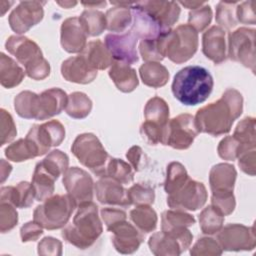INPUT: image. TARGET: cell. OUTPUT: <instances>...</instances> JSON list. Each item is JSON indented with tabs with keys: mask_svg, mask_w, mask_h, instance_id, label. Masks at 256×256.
<instances>
[{
	"mask_svg": "<svg viewBox=\"0 0 256 256\" xmlns=\"http://www.w3.org/2000/svg\"><path fill=\"white\" fill-rule=\"evenodd\" d=\"M198 134L194 116L187 113L180 114L169 120L164 145L177 150H185L192 145Z\"/></svg>",
	"mask_w": 256,
	"mask_h": 256,
	"instance_id": "cell-11",
	"label": "cell"
},
{
	"mask_svg": "<svg viewBox=\"0 0 256 256\" xmlns=\"http://www.w3.org/2000/svg\"><path fill=\"white\" fill-rule=\"evenodd\" d=\"M114 7L107 10L106 29L111 32H124L132 24L131 6L133 2H110Z\"/></svg>",
	"mask_w": 256,
	"mask_h": 256,
	"instance_id": "cell-27",
	"label": "cell"
},
{
	"mask_svg": "<svg viewBox=\"0 0 256 256\" xmlns=\"http://www.w3.org/2000/svg\"><path fill=\"white\" fill-rule=\"evenodd\" d=\"M57 4L66 8V9H69V8H72L74 6L77 5V2L76 1H57Z\"/></svg>",
	"mask_w": 256,
	"mask_h": 256,
	"instance_id": "cell-61",
	"label": "cell"
},
{
	"mask_svg": "<svg viewBox=\"0 0 256 256\" xmlns=\"http://www.w3.org/2000/svg\"><path fill=\"white\" fill-rule=\"evenodd\" d=\"M35 192L31 183L22 181L16 186H4L0 189V202H7L16 208H28L33 204Z\"/></svg>",
	"mask_w": 256,
	"mask_h": 256,
	"instance_id": "cell-26",
	"label": "cell"
},
{
	"mask_svg": "<svg viewBox=\"0 0 256 256\" xmlns=\"http://www.w3.org/2000/svg\"><path fill=\"white\" fill-rule=\"evenodd\" d=\"M82 5H84L85 7L91 8V7H103L106 5L105 1H101V2H82Z\"/></svg>",
	"mask_w": 256,
	"mask_h": 256,
	"instance_id": "cell-60",
	"label": "cell"
},
{
	"mask_svg": "<svg viewBox=\"0 0 256 256\" xmlns=\"http://www.w3.org/2000/svg\"><path fill=\"white\" fill-rule=\"evenodd\" d=\"M137 3L145 11H147L165 31L171 30V27L179 19L181 9L178 2L152 0Z\"/></svg>",
	"mask_w": 256,
	"mask_h": 256,
	"instance_id": "cell-23",
	"label": "cell"
},
{
	"mask_svg": "<svg viewBox=\"0 0 256 256\" xmlns=\"http://www.w3.org/2000/svg\"><path fill=\"white\" fill-rule=\"evenodd\" d=\"M97 70L91 68L81 54L70 57L61 64V75L69 82L88 84L97 77Z\"/></svg>",
	"mask_w": 256,
	"mask_h": 256,
	"instance_id": "cell-25",
	"label": "cell"
},
{
	"mask_svg": "<svg viewBox=\"0 0 256 256\" xmlns=\"http://www.w3.org/2000/svg\"><path fill=\"white\" fill-rule=\"evenodd\" d=\"M237 1H220L216 7V22L223 30H231L237 24L236 6Z\"/></svg>",
	"mask_w": 256,
	"mask_h": 256,
	"instance_id": "cell-43",
	"label": "cell"
},
{
	"mask_svg": "<svg viewBox=\"0 0 256 256\" xmlns=\"http://www.w3.org/2000/svg\"><path fill=\"white\" fill-rule=\"evenodd\" d=\"M212 15L211 7L207 4H204L201 7L189 12L188 25L193 27L197 33L202 32L211 23Z\"/></svg>",
	"mask_w": 256,
	"mask_h": 256,
	"instance_id": "cell-47",
	"label": "cell"
},
{
	"mask_svg": "<svg viewBox=\"0 0 256 256\" xmlns=\"http://www.w3.org/2000/svg\"><path fill=\"white\" fill-rule=\"evenodd\" d=\"M28 138L37 148L39 156L49 152L51 147L59 146L65 138V128L58 120L34 124L28 131Z\"/></svg>",
	"mask_w": 256,
	"mask_h": 256,
	"instance_id": "cell-14",
	"label": "cell"
},
{
	"mask_svg": "<svg viewBox=\"0 0 256 256\" xmlns=\"http://www.w3.org/2000/svg\"><path fill=\"white\" fill-rule=\"evenodd\" d=\"M238 164L241 170L250 175H255V169H256V151L255 149L245 151L238 157Z\"/></svg>",
	"mask_w": 256,
	"mask_h": 256,
	"instance_id": "cell-57",
	"label": "cell"
},
{
	"mask_svg": "<svg viewBox=\"0 0 256 256\" xmlns=\"http://www.w3.org/2000/svg\"><path fill=\"white\" fill-rule=\"evenodd\" d=\"M101 177H110L121 184H129L134 179V170L122 159L110 157Z\"/></svg>",
	"mask_w": 256,
	"mask_h": 256,
	"instance_id": "cell-36",
	"label": "cell"
},
{
	"mask_svg": "<svg viewBox=\"0 0 256 256\" xmlns=\"http://www.w3.org/2000/svg\"><path fill=\"white\" fill-rule=\"evenodd\" d=\"M79 20L87 36H91V37L99 36L106 29L105 14L93 8L84 10L80 15Z\"/></svg>",
	"mask_w": 256,
	"mask_h": 256,
	"instance_id": "cell-38",
	"label": "cell"
},
{
	"mask_svg": "<svg viewBox=\"0 0 256 256\" xmlns=\"http://www.w3.org/2000/svg\"><path fill=\"white\" fill-rule=\"evenodd\" d=\"M126 158L128 159L133 170L136 172L140 171L147 163V156L139 146H132L127 151Z\"/></svg>",
	"mask_w": 256,
	"mask_h": 256,
	"instance_id": "cell-56",
	"label": "cell"
},
{
	"mask_svg": "<svg viewBox=\"0 0 256 256\" xmlns=\"http://www.w3.org/2000/svg\"><path fill=\"white\" fill-rule=\"evenodd\" d=\"M255 29L241 27L229 34L228 57L255 72Z\"/></svg>",
	"mask_w": 256,
	"mask_h": 256,
	"instance_id": "cell-10",
	"label": "cell"
},
{
	"mask_svg": "<svg viewBox=\"0 0 256 256\" xmlns=\"http://www.w3.org/2000/svg\"><path fill=\"white\" fill-rule=\"evenodd\" d=\"M201 231L206 235L216 234L224 223V216L212 205L204 208L198 216Z\"/></svg>",
	"mask_w": 256,
	"mask_h": 256,
	"instance_id": "cell-40",
	"label": "cell"
},
{
	"mask_svg": "<svg viewBox=\"0 0 256 256\" xmlns=\"http://www.w3.org/2000/svg\"><path fill=\"white\" fill-rule=\"evenodd\" d=\"M254 1H244L238 3L236 6V18L237 21L243 24L255 25V11Z\"/></svg>",
	"mask_w": 256,
	"mask_h": 256,
	"instance_id": "cell-52",
	"label": "cell"
},
{
	"mask_svg": "<svg viewBox=\"0 0 256 256\" xmlns=\"http://www.w3.org/2000/svg\"><path fill=\"white\" fill-rule=\"evenodd\" d=\"M108 231L112 233L111 239L114 248L121 254H132L137 251L145 236L143 232L126 219L113 225Z\"/></svg>",
	"mask_w": 256,
	"mask_h": 256,
	"instance_id": "cell-18",
	"label": "cell"
},
{
	"mask_svg": "<svg viewBox=\"0 0 256 256\" xmlns=\"http://www.w3.org/2000/svg\"><path fill=\"white\" fill-rule=\"evenodd\" d=\"M0 127H1V141L0 145L3 146L11 142L17 135L16 125L13 117L5 109L0 110Z\"/></svg>",
	"mask_w": 256,
	"mask_h": 256,
	"instance_id": "cell-50",
	"label": "cell"
},
{
	"mask_svg": "<svg viewBox=\"0 0 256 256\" xmlns=\"http://www.w3.org/2000/svg\"><path fill=\"white\" fill-rule=\"evenodd\" d=\"M71 151L83 166L89 168L98 177L103 175L105 166L111 157L93 133L78 135L71 146Z\"/></svg>",
	"mask_w": 256,
	"mask_h": 256,
	"instance_id": "cell-8",
	"label": "cell"
},
{
	"mask_svg": "<svg viewBox=\"0 0 256 256\" xmlns=\"http://www.w3.org/2000/svg\"><path fill=\"white\" fill-rule=\"evenodd\" d=\"M142 82L152 88H160L169 80V71L160 62H145L139 68Z\"/></svg>",
	"mask_w": 256,
	"mask_h": 256,
	"instance_id": "cell-31",
	"label": "cell"
},
{
	"mask_svg": "<svg viewBox=\"0 0 256 256\" xmlns=\"http://www.w3.org/2000/svg\"><path fill=\"white\" fill-rule=\"evenodd\" d=\"M222 248L218 241L211 237L199 238L190 250L192 256H218L222 254Z\"/></svg>",
	"mask_w": 256,
	"mask_h": 256,
	"instance_id": "cell-48",
	"label": "cell"
},
{
	"mask_svg": "<svg viewBox=\"0 0 256 256\" xmlns=\"http://www.w3.org/2000/svg\"><path fill=\"white\" fill-rule=\"evenodd\" d=\"M243 97L234 89L228 88L221 98L200 108L195 117V125L200 132L220 136L230 132L234 121L242 114Z\"/></svg>",
	"mask_w": 256,
	"mask_h": 256,
	"instance_id": "cell-1",
	"label": "cell"
},
{
	"mask_svg": "<svg viewBox=\"0 0 256 256\" xmlns=\"http://www.w3.org/2000/svg\"><path fill=\"white\" fill-rule=\"evenodd\" d=\"M25 71L11 57L3 52L0 54V83L4 88L11 89L24 79Z\"/></svg>",
	"mask_w": 256,
	"mask_h": 256,
	"instance_id": "cell-30",
	"label": "cell"
},
{
	"mask_svg": "<svg viewBox=\"0 0 256 256\" xmlns=\"http://www.w3.org/2000/svg\"><path fill=\"white\" fill-rule=\"evenodd\" d=\"M67 99L68 95L60 88H50L40 94L26 90L14 98V109L22 118L47 120L65 109Z\"/></svg>",
	"mask_w": 256,
	"mask_h": 256,
	"instance_id": "cell-2",
	"label": "cell"
},
{
	"mask_svg": "<svg viewBox=\"0 0 256 256\" xmlns=\"http://www.w3.org/2000/svg\"><path fill=\"white\" fill-rule=\"evenodd\" d=\"M18 223L16 207L7 202H0V231L6 233L11 231Z\"/></svg>",
	"mask_w": 256,
	"mask_h": 256,
	"instance_id": "cell-49",
	"label": "cell"
},
{
	"mask_svg": "<svg viewBox=\"0 0 256 256\" xmlns=\"http://www.w3.org/2000/svg\"><path fill=\"white\" fill-rule=\"evenodd\" d=\"M128 196L131 205H151L155 200L154 189L142 183H136L128 189Z\"/></svg>",
	"mask_w": 256,
	"mask_h": 256,
	"instance_id": "cell-46",
	"label": "cell"
},
{
	"mask_svg": "<svg viewBox=\"0 0 256 256\" xmlns=\"http://www.w3.org/2000/svg\"><path fill=\"white\" fill-rule=\"evenodd\" d=\"M138 38L130 31L124 34H107L104 44L110 52L114 61L131 65L138 62L139 57L136 50Z\"/></svg>",
	"mask_w": 256,
	"mask_h": 256,
	"instance_id": "cell-17",
	"label": "cell"
},
{
	"mask_svg": "<svg viewBox=\"0 0 256 256\" xmlns=\"http://www.w3.org/2000/svg\"><path fill=\"white\" fill-rule=\"evenodd\" d=\"M217 240L222 250L248 251L256 246L254 226L242 224H228L217 232Z\"/></svg>",
	"mask_w": 256,
	"mask_h": 256,
	"instance_id": "cell-13",
	"label": "cell"
},
{
	"mask_svg": "<svg viewBox=\"0 0 256 256\" xmlns=\"http://www.w3.org/2000/svg\"><path fill=\"white\" fill-rule=\"evenodd\" d=\"M11 171L12 166L4 159H1V183H3L7 179V177H9Z\"/></svg>",
	"mask_w": 256,
	"mask_h": 256,
	"instance_id": "cell-58",
	"label": "cell"
},
{
	"mask_svg": "<svg viewBox=\"0 0 256 256\" xmlns=\"http://www.w3.org/2000/svg\"><path fill=\"white\" fill-rule=\"evenodd\" d=\"M237 176L235 167L228 163L214 165L209 173L211 197H230L233 195L234 184Z\"/></svg>",
	"mask_w": 256,
	"mask_h": 256,
	"instance_id": "cell-20",
	"label": "cell"
},
{
	"mask_svg": "<svg viewBox=\"0 0 256 256\" xmlns=\"http://www.w3.org/2000/svg\"><path fill=\"white\" fill-rule=\"evenodd\" d=\"M57 179L49 174L39 163L36 164L31 184L35 192L37 201H44L51 197L54 193V183Z\"/></svg>",
	"mask_w": 256,
	"mask_h": 256,
	"instance_id": "cell-32",
	"label": "cell"
},
{
	"mask_svg": "<svg viewBox=\"0 0 256 256\" xmlns=\"http://www.w3.org/2000/svg\"><path fill=\"white\" fill-rule=\"evenodd\" d=\"M80 54L84 57L89 66L97 71L111 67L114 62L105 44L99 39L88 42Z\"/></svg>",
	"mask_w": 256,
	"mask_h": 256,
	"instance_id": "cell-29",
	"label": "cell"
},
{
	"mask_svg": "<svg viewBox=\"0 0 256 256\" xmlns=\"http://www.w3.org/2000/svg\"><path fill=\"white\" fill-rule=\"evenodd\" d=\"M131 11L132 24L130 32L133 33L138 39H156L161 34L168 32L165 31L147 11L140 7L137 2H133L131 6Z\"/></svg>",
	"mask_w": 256,
	"mask_h": 256,
	"instance_id": "cell-21",
	"label": "cell"
},
{
	"mask_svg": "<svg viewBox=\"0 0 256 256\" xmlns=\"http://www.w3.org/2000/svg\"><path fill=\"white\" fill-rule=\"evenodd\" d=\"M92 110L91 99L83 92H73L68 95L65 112L74 119L86 118Z\"/></svg>",
	"mask_w": 256,
	"mask_h": 256,
	"instance_id": "cell-37",
	"label": "cell"
},
{
	"mask_svg": "<svg viewBox=\"0 0 256 256\" xmlns=\"http://www.w3.org/2000/svg\"><path fill=\"white\" fill-rule=\"evenodd\" d=\"M5 156L13 162H22L38 157L39 153L36 146L25 137L8 145L5 149Z\"/></svg>",
	"mask_w": 256,
	"mask_h": 256,
	"instance_id": "cell-35",
	"label": "cell"
},
{
	"mask_svg": "<svg viewBox=\"0 0 256 256\" xmlns=\"http://www.w3.org/2000/svg\"><path fill=\"white\" fill-rule=\"evenodd\" d=\"M100 215H101V218H102L104 224L106 225L107 230L109 228H111L113 225H115L118 222L125 220L127 218V215L124 210L114 208V207H106V208L101 209Z\"/></svg>",
	"mask_w": 256,
	"mask_h": 256,
	"instance_id": "cell-54",
	"label": "cell"
},
{
	"mask_svg": "<svg viewBox=\"0 0 256 256\" xmlns=\"http://www.w3.org/2000/svg\"><path fill=\"white\" fill-rule=\"evenodd\" d=\"M94 192L101 204L121 207L131 205L128 190L123 187V184L110 177H100L94 183Z\"/></svg>",
	"mask_w": 256,
	"mask_h": 256,
	"instance_id": "cell-19",
	"label": "cell"
},
{
	"mask_svg": "<svg viewBox=\"0 0 256 256\" xmlns=\"http://www.w3.org/2000/svg\"><path fill=\"white\" fill-rule=\"evenodd\" d=\"M233 136L249 149H255V118L245 117L236 126Z\"/></svg>",
	"mask_w": 256,
	"mask_h": 256,
	"instance_id": "cell-44",
	"label": "cell"
},
{
	"mask_svg": "<svg viewBox=\"0 0 256 256\" xmlns=\"http://www.w3.org/2000/svg\"><path fill=\"white\" fill-rule=\"evenodd\" d=\"M87 34L79 17H69L62 22L60 42L68 53H81L87 44Z\"/></svg>",
	"mask_w": 256,
	"mask_h": 256,
	"instance_id": "cell-22",
	"label": "cell"
},
{
	"mask_svg": "<svg viewBox=\"0 0 256 256\" xmlns=\"http://www.w3.org/2000/svg\"><path fill=\"white\" fill-rule=\"evenodd\" d=\"M102 232L98 207L91 201L78 206L72 223L64 227L61 235L67 243L84 250L93 246Z\"/></svg>",
	"mask_w": 256,
	"mask_h": 256,
	"instance_id": "cell-4",
	"label": "cell"
},
{
	"mask_svg": "<svg viewBox=\"0 0 256 256\" xmlns=\"http://www.w3.org/2000/svg\"><path fill=\"white\" fill-rule=\"evenodd\" d=\"M76 207L75 201L68 194H57L47 198L35 208L33 220L43 229H60L67 225Z\"/></svg>",
	"mask_w": 256,
	"mask_h": 256,
	"instance_id": "cell-7",
	"label": "cell"
},
{
	"mask_svg": "<svg viewBox=\"0 0 256 256\" xmlns=\"http://www.w3.org/2000/svg\"><path fill=\"white\" fill-rule=\"evenodd\" d=\"M178 4H181V5H183L184 7L188 8V9L194 10V9H197V8L201 7L205 3L204 2H198V1H180V2H178Z\"/></svg>",
	"mask_w": 256,
	"mask_h": 256,
	"instance_id": "cell-59",
	"label": "cell"
},
{
	"mask_svg": "<svg viewBox=\"0 0 256 256\" xmlns=\"http://www.w3.org/2000/svg\"><path fill=\"white\" fill-rule=\"evenodd\" d=\"M40 1H22L10 13L8 22L16 34H23L37 25L44 16L43 5Z\"/></svg>",
	"mask_w": 256,
	"mask_h": 256,
	"instance_id": "cell-16",
	"label": "cell"
},
{
	"mask_svg": "<svg viewBox=\"0 0 256 256\" xmlns=\"http://www.w3.org/2000/svg\"><path fill=\"white\" fill-rule=\"evenodd\" d=\"M214 86L210 72L202 66H186L179 70L172 82L174 97L186 106L203 103L210 96Z\"/></svg>",
	"mask_w": 256,
	"mask_h": 256,
	"instance_id": "cell-3",
	"label": "cell"
},
{
	"mask_svg": "<svg viewBox=\"0 0 256 256\" xmlns=\"http://www.w3.org/2000/svg\"><path fill=\"white\" fill-rule=\"evenodd\" d=\"M6 50L24 65L25 73L33 80H43L50 74L49 62L43 57L36 42L25 36H10L5 43Z\"/></svg>",
	"mask_w": 256,
	"mask_h": 256,
	"instance_id": "cell-5",
	"label": "cell"
},
{
	"mask_svg": "<svg viewBox=\"0 0 256 256\" xmlns=\"http://www.w3.org/2000/svg\"><path fill=\"white\" fill-rule=\"evenodd\" d=\"M38 254L39 255H61L62 254V243L60 240L47 236L44 237L38 243Z\"/></svg>",
	"mask_w": 256,
	"mask_h": 256,
	"instance_id": "cell-53",
	"label": "cell"
},
{
	"mask_svg": "<svg viewBox=\"0 0 256 256\" xmlns=\"http://www.w3.org/2000/svg\"><path fill=\"white\" fill-rule=\"evenodd\" d=\"M193 235L186 227L152 234L148 240L150 251L156 256H177L186 251L192 243Z\"/></svg>",
	"mask_w": 256,
	"mask_h": 256,
	"instance_id": "cell-9",
	"label": "cell"
},
{
	"mask_svg": "<svg viewBox=\"0 0 256 256\" xmlns=\"http://www.w3.org/2000/svg\"><path fill=\"white\" fill-rule=\"evenodd\" d=\"M108 74L117 89L124 93H130L134 91L139 84L135 69L123 62L114 61L109 69Z\"/></svg>",
	"mask_w": 256,
	"mask_h": 256,
	"instance_id": "cell-28",
	"label": "cell"
},
{
	"mask_svg": "<svg viewBox=\"0 0 256 256\" xmlns=\"http://www.w3.org/2000/svg\"><path fill=\"white\" fill-rule=\"evenodd\" d=\"M49 174L56 179L63 175L68 169L69 158L67 154L60 150H52L48 155L40 162H38Z\"/></svg>",
	"mask_w": 256,
	"mask_h": 256,
	"instance_id": "cell-42",
	"label": "cell"
},
{
	"mask_svg": "<svg viewBox=\"0 0 256 256\" xmlns=\"http://www.w3.org/2000/svg\"><path fill=\"white\" fill-rule=\"evenodd\" d=\"M145 121L165 127L169 122V106L158 96L149 99L144 108Z\"/></svg>",
	"mask_w": 256,
	"mask_h": 256,
	"instance_id": "cell-33",
	"label": "cell"
},
{
	"mask_svg": "<svg viewBox=\"0 0 256 256\" xmlns=\"http://www.w3.org/2000/svg\"><path fill=\"white\" fill-rule=\"evenodd\" d=\"M139 51L142 59L146 62H160L164 59L156 39L142 40L139 44Z\"/></svg>",
	"mask_w": 256,
	"mask_h": 256,
	"instance_id": "cell-51",
	"label": "cell"
},
{
	"mask_svg": "<svg viewBox=\"0 0 256 256\" xmlns=\"http://www.w3.org/2000/svg\"><path fill=\"white\" fill-rule=\"evenodd\" d=\"M43 234V228L34 220L25 223L20 229V237L23 243L36 241Z\"/></svg>",
	"mask_w": 256,
	"mask_h": 256,
	"instance_id": "cell-55",
	"label": "cell"
},
{
	"mask_svg": "<svg viewBox=\"0 0 256 256\" xmlns=\"http://www.w3.org/2000/svg\"><path fill=\"white\" fill-rule=\"evenodd\" d=\"M226 33L219 26H212L202 36V52L214 64L223 63L226 58Z\"/></svg>",
	"mask_w": 256,
	"mask_h": 256,
	"instance_id": "cell-24",
	"label": "cell"
},
{
	"mask_svg": "<svg viewBox=\"0 0 256 256\" xmlns=\"http://www.w3.org/2000/svg\"><path fill=\"white\" fill-rule=\"evenodd\" d=\"M207 190L203 183L188 179L177 191L169 194L167 204L171 209L195 211L204 206Z\"/></svg>",
	"mask_w": 256,
	"mask_h": 256,
	"instance_id": "cell-12",
	"label": "cell"
},
{
	"mask_svg": "<svg viewBox=\"0 0 256 256\" xmlns=\"http://www.w3.org/2000/svg\"><path fill=\"white\" fill-rule=\"evenodd\" d=\"M162 55L175 64L190 60L198 48V33L188 24H181L175 29L161 34L157 38Z\"/></svg>",
	"mask_w": 256,
	"mask_h": 256,
	"instance_id": "cell-6",
	"label": "cell"
},
{
	"mask_svg": "<svg viewBox=\"0 0 256 256\" xmlns=\"http://www.w3.org/2000/svg\"><path fill=\"white\" fill-rule=\"evenodd\" d=\"M130 219L133 224L144 234L156 229L158 218L155 210L150 205H140L130 211Z\"/></svg>",
	"mask_w": 256,
	"mask_h": 256,
	"instance_id": "cell-34",
	"label": "cell"
},
{
	"mask_svg": "<svg viewBox=\"0 0 256 256\" xmlns=\"http://www.w3.org/2000/svg\"><path fill=\"white\" fill-rule=\"evenodd\" d=\"M62 183L67 194L75 201L77 207L92 201L94 182L85 170L79 167L68 168L63 174Z\"/></svg>",
	"mask_w": 256,
	"mask_h": 256,
	"instance_id": "cell-15",
	"label": "cell"
},
{
	"mask_svg": "<svg viewBox=\"0 0 256 256\" xmlns=\"http://www.w3.org/2000/svg\"><path fill=\"white\" fill-rule=\"evenodd\" d=\"M252 150L241 144L234 136H226L223 138L217 147L218 155L220 158L228 161L237 159L245 151Z\"/></svg>",
	"mask_w": 256,
	"mask_h": 256,
	"instance_id": "cell-45",
	"label": "cell"
},
{
	"mask_svg": "<svg viewBox=\"0 0 256 256\" xmlns=\"http://www.w3.org/2000/svg\"><path fill=\"white\" fill-rule=\"evenodd\" d=\"M193 224H195V218L191 214L186 213L183 210L171 209L166 210L162 213L161 227L163 231L184 227L188 228Z\"/></svg>",
	"mask_w": 256,
	"mask_h": 256,
	"instance_id": "cell-39",
	"label": "cell"
},
{
	"mask_svg": "<svg viewBox=\"0 0 256 256\" xmlns=\"http://www.w3.org/2000/svg\"><path fill=\"white\" fill-rule=\"evenodd\" d=\"M189 175L185 167L179 162H170L166 169L164 190L169 195L177 191L188 179Z\"/></svg>",
	"mask_w": 256,
	"mask_h": 256,
	"instance_id": "cell-41",
	"label": "cell"
}]
</instances>
